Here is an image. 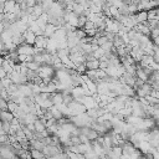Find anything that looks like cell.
<instances>
[{
  "label": "cell",
  "mask_w": 159,
  "mask_h": 159,
  "mask_svg": "<svg viewBox=\"0 0 159 159\" xmlns=\"http://www.w3.org/2000/svg\"><path fill=\"white\" fill-rule=\"evenodd\" d=\"M150 36L153 39L155 37H159V27H155V29H152V32H150Z\"/></svg>",
  "instance_id": "obj_27"
},
{
  "label": "cell",
  "mask_w": 159,
  "mask_h": 159,
  "mask_svg": "<svg viewBox=\"0 0 159 159\" xmlns=\"http://www.w3.org/2000/svg\"><path fill=\"white\" fill-rule=\"evenodd\" d=\"M4 61H5V58H4L2 56H0V68L2 67V63H4Z\"/></svg>",
  "instance_id": "obj_31"
},
{
  "label": "cell",
  "mask_w": 159,
  "mask_h": 159,
  "mask_svg": "<svg viewBox=\"0 0 159 159\" xmlns=\"http://www.w3.org/2000/svg\"><path fill=\"white\" fill-rule=\"evenodd\" d=\"M4 41H2V39H1V36H0V51H2L4 50Z\"/></svg>",
  "instance_id": "obj_30"
},
{
  "label": "cell",
  "mask_w": 159,
  "mask_h": 159,
  "mask_svg": "<svg viewBox=\"0 0 159 159\" xmlns=\"http://www.w3.org/2000/svg\"><path fill=\"white\" fill-rule=\"evenodd\" d=\"M51 101L53 103V106H58L63 103V94L60 92H55L51 94Z\"/></svg>",
  "instance_id": "obj_13"
},
{
  "label": "cell",
  "mask_w": 159,
  "mask_h": 159,
  "mask_svg": "<svg viewBox=\"0 0 159 159\" xmlns=\"http://www.w3.org/2000/svg\"><path fill=\"white\" fill-rule=\"evenodd\" d=\"M71 94L73 96V98H75V99H76V98L82 97V96H83V89H82V87H81V86L73 87V88H72V91H71Z\"/></svg>",
  "instance_id": "obj_18"
},
{
  "label": "cell",
  "mask_w": 159,
  "mask_h": 159,
  "mask_svg": "<svg viewBox=\"0 0 159 159\" xmlns=\"http://www.w3.org/2000/svg\"><path fill=\"white\" fill-rule=\"evenodd\" d=\"M12 118H14V114L11 112H9V111H1L0 112V119L2 122H11Z\"/></svg>",
  "instance_id": "obj_16"
},
{
  "label": "cell",
  "mask_w": 159,
  "mask_h": 159,
  "mask_svg": "<svg viewBox=\"0 0 159 159\" xmlns=\"http://www.w3.org/2000/svg\"><path fill=\"white\" fill-rule=\"evenodd\" d=\"M16 52H17L19 55L32 56V55L35 53V47H32L31 45H27V43H22V45H20V46H17Z\"/></svg>",
  "instance_id": "obj_4"
},
{
  "label": "cell",
  "mask_w": 159,
  "mask_h": 159,
  "mask_svg": "<svg viewBox=\"0 0 159 159\" xmlns=\"http://www.w3.org/2000/svg\"><path fill=\"white\" fill-rule=\"evenodd\" d=\"M0 129H2V120L0 119Z\"/></svg>",
  "instance_id": "obj_32"
},
{
  "label": "cell",
  "mask_w": 159,
  "mask_h": 159,
  "mask_svg": "<svg viewBox=\"0 0 159 159\" xmlns=\"http://www.w3.org/2000/svg\"><path fill=\"white\" fill-rule=\"evenodd\" d=\"M15 6H16V2H15V1L6 0V1L4 2V14H12Z\"/></svg>",
  "instance_id": "obj_11"
},
{
  "label": "cell",
  "mask_w": 159,
  "mask_h": 159,
  "mask_svg": "<svg viewBox=\"0 0 159 159\" xmlns=\"http://www.w3.org/2000/svg\"><path fill=\"white\" fill-rule=\"evenodd\" d=\"M7 77V73H6V71L1 67L0 68V80H4V78H6Z\"/></svg>",
  "instance_id": "obj_28"
},
{
  "label": "cell",
  "mask_w": 159,
  "mask_h": 159,
  "mask_svg": "<svg viewBox=\"0 0 159 159\" xmlns=\"http://www.w3.org/2000/svg\"><path fill=\"white\" fill-rule=\"evenodd\" d=\"M153 43H154L155 46H158V47H159V37H155V39H153Z\"/></svg>",
  "instance_id": "obj_29"
},
{
  "label": "cell",
  "mask_w": 159,
  "mask_h": 159,
  "mask_svg": "<svg viewBox=\"0 0 159 159\" xmlns=\"http://www.w3.org/2000/svg\"><path fill=\"white\" fill-rule=\"evenodd\" d=\"M47 37H45L43 35H41V36H37L36 37V41H35V47H37V48H46V45H47Z\"/></svg>",
  "instance_id": "obj_10"
},
{
  "label": "cell",
  "mask_w": 159,
  "mask_h": 159,
  "mask_svg": "<svg viewBox=\"0 0 159 159\" xmlns=\"http://www.w3.org/2000/svg\"><path fill=\"white\" fill-rule=\"evenodd\" d=\"M56 30H57V27H56L55 25H52V24H47L46 27H45V30H43V36L47 37V39H50V37L53 36V34L56 32Z\"/></svg>",
  "instance_id": "obj_9"
},
{
  "label": "cell",
  "mask_w": 159,
  "mask_h": 159,
  "mask_svg": "<svg viewBox=\"0 0 159 159\" xmlns=\"http://www.w3.org/2000/svg\"><path fill=\"white\" fill-rule=\"evenodd\" d=\"M86 67H87V70H99V60H96L93 57L87 60Z\"/></svg>",
  "instance_id": "obj_12"
},
{
  "label": "cell",
  "mask_w": 159,
  "mask_h": 159,
  "mask_svg": "<svg viewBox=\"0 0 159 159\" xmlns=\"http://www.w3.org/2000/svg\"><path fill=\"white\" fill-rule=\"evenodd\" d=\"M53 72H55V68L52 66H50V65H41L40 68H39V77L42 78V80L47 78V77L52 78Z\"/></svg>",
  "instance_id": "obj_2"
},
{
  "label": "cell",
  "mask_w": 159,
  "mask_h": 159,
  "mask_svg": "<svg viewBox=\"0 0 159 159\" xmlns=\"http://www.w3.org/2000/svg\"><path fill=\"white\" fill-rule=\"evenodd\" d=\"M30 153H31V158L32 159H43L45 158V155H43V153L41 150H37V149H32L31 148Z\"/></svg>",
  "instance_id": "obj_20"
},
{
  "label": "cell",
  "mask_w": 159,
  "mask_h": 159,
  "mask_svg": "<svg viewBox=\"0 0 159 159\" xmlns=\"http://www.w3.org/2000/svg\"><path fill=\"white\" fill-rule=\"evenodd\" d=\"M134 16H135V20L138 24H144L148 21V11H139Z\"/></svg>",
  "instance_id": "obj_14"
},
{
  "label": "cell",
  "mask_w": 159,
  "mask_h": 159,
  "mask_svg": "<svg viewBox=\"0 0 159 159\" xmlns=\"http://www.w3.org/2000/svg\"><path fill=\"white\" fill-rule=\"evenodd\" d=\"M42 153H43L45 158H55L56 155H58V154L62 153V152H61L60 147H57V145H52V144H51V145H46V147L43 148Z\"/></svg>",
  "instance_id": "obj_3"
},
{
  "label": "cell",
  "mask_w": 159,
  "mask_h": 159,
  "mask_svg": "<svg viewBox=\"0 0 159 159\" xmlns=\"http://www.w3.org/2000/svg\"><path fill=\"white\" fill-rule=\"evenodd\" d=\"M2 129H4V132H5L6 134H9L10 129H11V124H10V122H2Z\"/></svg>",
  "instance_id": "obj_26"
},
{
  "label": "cell",
  "mask_w": 159,
  "mask_h": 159,
  "mask_svg": "<svg viewBox=\"0 0 159 159\" xmlns=\"http://www.w3.org/2000/svg\"><path fill=\"white\" fill-rule=\"evenodd\" d=\"M1 39H2L4 43H7V42H12V34H11L9 30H5V31L1 34Z\"/></svg>",
  "instance_id": "obj_19"
},
{
  "label": "cell",
  "mask_w": 159,
  "mask_h": 159,
  "mask_svg": "<svg viewBox=\"0 0 159 159\" xmlns=\"http://www.w3.org/2000/svg\"><path fill=\"white\" fill-rule=\"evenodd\" d=\"M30 145H31L32 149H37V150H41V152L46 147L41 139H32V140H30Z\"/></svg>",
  "instance_id": "obj_15"
},
{
  "label": "cell",
  "mask_w": 159,
  "mask_h": 159,
  "mask_svg": "<svg viewBox=\"0 0 159 159\" xmlns=\"http://www.w3.org/2000/svg\"><path fill=\"white\" fill-rule=\"evenodd\" d=\"M0 82H1V84L4 86V88L6 89L9 86H11L12 84V81L10 80V77H6V78H4V80H0Z\"/></svg>",
  "instance_id": "obj_24"
},
{
  "label": "cell",
  "mask_w": 159,
  "mask_h": 159,
  "mask_svg": "<svg viewBox=\"0 0 159 159\" xmlns=\"http://www.w3.org/2000/svg\"><path fill=\"white\" fill-rule=\"evenodd\" d=\"M122 152H123V155L125 157V158H128V157H130L132 154H134L135 152H137V149H135V147L133 145V144H129V143H124V145L122 147Z\"/></svg>",
  "instance_id": "obj_7"
},
{
  "label": "cell",
  "mask_w": 159,
  "mask_h": 159,
  "mask_svg": "<svg viewBox=\"0 0 159 159\" xmlns=\"http://www.w3.org/2000/svg\"><path fill=\"white\" fill-rule=\"evenodd\" d=\"M78 17H80V16L76 15L73 11H66V12H65V16H63L65 21L68 22L70 25L75 26L76 29H77V26H78Z\"/></svg>",
  "instance_id": "obj_5"
},
{
  "label": "cell",
  "mask_w": 159,
  "mask_h": 159,
  "mask_svg": "<svg viewBox=\"0 0 159 159\" xmlns=\"http://www.w3.org/2000/svg\"><path fill=\"white\" fill-rule=\"evenodd\" d=\"M68 119H70L76 127H78V128H82V127H89L91 123H92V120H93V119H91V118L88 117L87 113H81V114L73 116V117H71V118H68Z\"/></svg>",
  "instance_id": "obj_1"
},
{
  "label": "cell",
  "mask_w": 159,
  "mask_h": 159,
  "mask_svg": "<svg viewBox=\"0 0 159 159\" xmlns=\"http://www.w3.org/2000/svg\"><path fill=\"white\" fill-rule=\"evenodd\" d=\"M135 76L138 77V80H140L142 82H148L149 81V75L144 71V68H142L140 66L139 67H137V71H135Z\"/></svg>",
  "instance_id": "obj_8"
},
{
  "label": "cell",
  "mask_w": 159,
  "mask_h": 159,
  "mask_svg": "<svg viewBox=\"0 0 159 159\" xmlns=\"http://www.w3.org/2000/svg\"><path fill=\"white\" fill-rule=\"evenodd\" d=\"M92 56H93V58H96V60H101V58L104 56V51L102 50V47H99L98 50H96V51L92 52Z\"/></svg>",
  "instance_id": "obj_22"
},
{
  "label": "cell",
  "mask_w": 159,
  "mask_h": 159,
  "mask_svg": "<svg viewBox=\"0 0 159 159\" xmlns=\"http://www.w3.org/2000/svg\"><path fill=\"white\" fill-rule=\"evenodd\" d=\"M153 60L155 63H159V47L154 46V53H153Z\"/></svg>",
  "instance_id": "obj_25"
},
{
  "label": "cell",
  "mask_w": 159,
  "mask_h": 159,
  "mask_svg": "<svg viewBox=\"0 0 159 159\" xmlns=\"http://www.w3.org/2000/svg\"><path fill=\"white\" fill-rule=\"evenodd\" d=\"M22 36H24V39H25V43H27V45H35V41H36V35L32 32V31H30V30H26L24 34H22Z\"/></svg>",
  "instance_id": "obj_6"
},
{
  "label": "cell",
  "mask_w": 159,
  "mask_h": 159,
  "mask_svg": "<svg viewBox=\"0 0 159 159\" xmlns=\"http://www.w3.org/2000/svg\"><path fill=\"white\" fill-rule=\"evenodd\" d=\"M50 112H51L52 118H55L56 120H58V119L63 118V114L61 113V111H60V109H57V107H55V106H52V107L50 108Z\"/></svg>",
  "instance_id": "obj_17"
},
{
  "label": "cell",
  "mask_w": 159,
  "mask_h": 159,
  "mask_svg": "<svg viewBox=\"0 0 159 159\" xmlns=\"http://www.w3.org/2000/svg\"><path fill=\"white\" fill-rule=\"evenodd\" d=\"M17 108H19V104H16V103L12 102V101H7V111H9V112L14 113Z\"/></svg>",
  "instance_id": "obj_23"
},
{
  "label": "cell",
  "mask_w": 159,
  "mask_h": 159,
  "mask_svg": "<svg viewBox=\"0 0 159 159\" xmlns=\"http://www.w3.org/2000/svg\"><path fill=\"white\" fill-rule=\"evenodd\" d=\"M32 14H34L36 17H40V16L43 14V9H42V6L39 5V4H36V5L32 7Z\"/></svg>",
  "instance_id": "obj_21"
}]
</instances>
